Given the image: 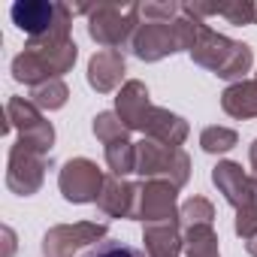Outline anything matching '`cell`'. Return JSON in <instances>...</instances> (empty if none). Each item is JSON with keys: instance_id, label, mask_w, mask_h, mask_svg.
<instances>
[{"instance_id": "ba28073f", "label": "cell", "mask_w": 257, "mask_h": 257, "mask_svg": "<svg viewBox=\"0 0 257 257\" xmlns=\"http://www.w3.org/2000/svg\"><path fill=\"white\" fill-rule=\"evenodd\" d=\"M131 49L146 64L161 61L167 55H176V52H182L179 25L176 22H146V25L137 28V34L131 40Z\"/></svg>"}, {"instance_id": "cb8c5ba5", "label": "cell", "mask_w": 257, "mask_h": 257, "mask_svg": "<svg viewBox=\"0 0 257 257\" xmlns=\"http://www.w3.org/2000/svg\"><path fill=\"white\" fill-rule=\"evenodd\" d=\"M236 143H239L236 131H230V127H221V124L206 127V131L200 134V146H203L206 155H224V152H230Z\"/></svg>"}, {"instance_id": "ac0fdd59", "label": "cell", "mask_w": 257, "mask_h": 257, "mask_svg": "<svg viewBox=\"0 0 257 257\" xmlns=\"http://www.w3.org/2000/svg\"><path fill=\"white\" fill-rule=\"evenodd\" d=\"M40 121H43V112L31 100H25V97H10L7 100V124H4V134H10V131L25 134V131H31V127L40 124Z\"/></svg>"}, {"instance_id": "5bb4252c", "label": "cell", "mask_w": 257, "mask_h": 257, "mask_svg": "<svg viewBox=\"0 0 257 257\" xmlns=\"http://www.w3.org/2000/svg\"><path fill=\"white\" fill-rule=\"evenodd\" d=\"M137 197H140V185H131L124 179L109 176L97 206L109 218H137Z\"/></svg>"}, {"instance_id": "4316f807", "label": "cell", "mask_w": 257, "mask_h": 257, "mask_svg": "<svg viewBox=\"0 0 257 257\" xmlns=\"http://www.w3.org/2000/svg\"><path fill=\"white\" fill-rule=\"evenodd\" d=\"M236 236H242L245 242L257 236V209H242V212H236Z\"/></svg>"}, {"instance_id": "2e32d148", "label": "cell", "mask_w": 257, "mask_h": 257, "mask_svg": "<svg viewBox=\"0 0 257 257\" xmlns=\"http://www.w3.org/2000/svg\"><path fill=\"white\" fill-rule=\"evenodd\" d=\"M143 242H146V254H149V257H179V251L185 248L182 221L146 224Z\"/></svg>"}, {"instance_id": "30bf717a", "label": "cell", "mask_w": 257, "mask_h": 257, "mask_svg": "<svg viewBox=\"0 0 257 257\" xmlns=\"http://www.w3.org/2000/svg\"><path fill=\"white\" fill-rule=\"evenodd\" d=\"M212 182H215V188L224 194V200H227L236 212H242V209H257V182H254V176L242 173L239 164L221 161V164L212 170Z\"/></svg>"}, {"instance_id": "9c48e42d", "label": "cell", "mask_w": 257, "mask_h": 257, "mask_svg": "<svg viewBox=\"0 0 257 257\" xmlns=\"http://www.w3.org/2000/svg\"><path fill=\"white\" fill-rule=\"evenodd\" d=\"M176 200H179L176 185H170V182H143L140 197H137V221H143V224L179 221Z\"/></svg>"}, {"instance_id": "7a4b0ae2", "label": "cell", "mask_w": 257, "mask_h": 257, "mask_svg": "<svg viewBox=\"0 0 257 257\" xmlns=\"http://www.w3.org/2000/svg\"><path fill=\"white\" fill-rule=\"evenodd\" d=\"M79 58V49L76 43H64V46H43V43H31L22 55H16L13 61V76L16 82H25L31 88L43 85V82H52V79H61L67 70H73Z\"/></svg>"}, {"instance_id": "44dd1931", "label": "cell", "mask_w": 257, "mask_h": 257, "mask_svg": "<svg viewBox=\"0 0 257 257\" xmlns=\"http://www.w3.org/2000/svg\"><path fill=\"white\" fill-rule=\"evenodd\" d=\"M185 251H188V257H221L215 230L212 227H188L185 230Z\"/></svg>"}, {"instance_id": "d6986e66", "label": "cell", "mask_w": 257, "mask_h": 257, "mask_svg": "<svg viewBox=\"0 0 257 257\" xmlns=\"http://www.w3.org/2000/svg\"><path fill=\"white\" fill-rule=\"evenodd\" d=\"M106 167L115 179H124L127 173H137V143L118 140L106 146Z\"/></svg>"}, {"instance_id": "f1b7e54d", "label": "cell", "mask_w": 257, "mask_h": 257, "mask_svg": "<svg viewBox=\"0 0 257 257\" xmlns=\"http://www.w3.org/2000/svg\"><path fill=\"white\" fill-rule=\"evenodd\" d=\"M4 236H7V257H10V254H13V248H16V242H13L16 236H13V230H10V227H4Z\"/></svg>"}, {"instance_id": "d4e9b609", "label": "cell", "mask_w": 257, "mask_h": 257, "mask_svg": "<svg viewBox=\"0 0 257 257\" xmlns=\"http://www.w3.org/2000/svg\"><path fill=\"white\" fill-rule=\"evenodd\" d=\"M85 257H146V254L137 251V248H131V245H124V242H118V239H103Z\"/></svg>"}, {"instance_id": "4fadbf2b", "label": "cell", "mask_w": 257, "mask_h": 257, "mask_svg": "<svg viewBox=\"0 0 257 257\" xmlns=\"http://www.w3.org/2000/svg\"><path fill=\"white\" fill-rule=\"evenodd\" d=\"M124 79V55L118 49H100L88 61V85L97 94H112Z\"/></svg>"}, {"instance_id": "52a82bcc", "label": "cell", "mask_w": 257, "mask_h": 257, "mask_svg": "<svg viewBox=\"0 0 257 257\" xmlns=\"http://www.w3.org/2000/svg\"><path fill=\"white\" fill-rule=\"evenodd\" d=\"M103 239H106V224H97V221L58 224L43 236V254L46 257H73L85 245H97Z\"/></svg>"}, {"instance_id": "5b68a950", "label": "cell", "mask_w": 257, "mask_h": 257, "mask_svg": "<svg viewBox=\"0 0 257 257\" xmlns=\"http://www.w3.org/2000/svg\"><path fill=\"white\" fill-rule=\"evenodd\" d=\"M49 155L31 149L28 143H16L10 149V164H7V188L16 191L19 197H31L43 188V179H46V161Z\"/></svg>"}, {"instance_id": "9a60e30c", "label": "cell", "mask_w": 257, "mask_h": 257, "mask_svg": "<svg viewBox=\"0 0 257 257\" xmlns=\"http://www.w3.org/2000/svg\"><path fill=\"white\" fill-rule=\"evenodd\" d=\"M146 140H155L161 146H173V149H182V143L188 140V121L170 109H161L155 106L149 121H146Z\"/></svg>"}, {"instance_id": "7402d4cb", "label": "cell", "mask_w": 257, "mask_h": 257, "mask_svg": "<svg viewBox=\"0 0 257 257\" xmlns=\"http://www.w3.org/2000/svg\"><path fill=\"white\" fill-rule=\"evenodd\" d=\"M179 221L182 227H212L215 221V206L206 200V197H191L182 209H179Z\"/></svg>"}, {"instance_id": "ffe728a7", "label": "cell", "mask_w": 257, "mask_h": 257, "mask_svg": "<svg viewBox=\"0 0 257 257\" xmlns=\"http://www.w3.org/2000/svg\"><path fill=\"white\" fill-rule=\"evenodd\" d=\"M70 97V88L64 85V79H52V82H43L37 88H31V103L37 109H46V112H55L67 103Z\"/></svg>"}, {"instance_id": "83f0119b", "label": "cell", "mask_w": 257, "mask_h": 257, "mask_svg": "<svg viewBox=\"0 0 257 257\" xmlns=\"http://www.w3.org/2000/svg\"><path fill=\"white\" fill-rule=\"evenodd\" d=\"M248 161H251V170H254V182H257V140L251 143V149H248Z\"/></svg>"}, {"instance_id": "3957f363", "label": "cell", "mask_w": 257, "mask_h": 257, "mask_svg": "<svg viewBox=\"0 0 257 257\" xmlns=\"http://www.w3.org/2000/svg\"><path fill=\"white\" fill-rule=\"evenodd\" d=\"M140 4H94L88 16V37L103 49H121L140 28Z\"/></svg>"}, {"instance_id": "7c38bea8", "label": "cell", "mask_w": 257, "mask_h": 257, "mask_svg": "<svg viewBox=\"0 0 257 257\" xmlns=\"http://www.w3.org/2000/svg\"><path fill=\"white\" fill-rule=\"evenodd\" d=\"M152 103H149V88L143 85V82H137V79H131V82H124L121 85V91H118V97H115V112H118V118L124 121V127L127 131H146V121H149V115H152Z\"/></svg>"}, {"instance_id": "e0dca14e", "label": "cell", "mask_w": 257, "mask_h": 257, "mask_svg": "<svg viewBox=\"0 0 257 257\" xmlns=\"http://www.w3.org/2000/svg\"><path fill=\"white\" fill-rule=\"evenodd\" d=\"M221 109L230 118H257V79H242L233 82L221 94Z\"/></svg>"}, {"instance_id": "6da1fadb", "label": "cell", "mask_w": 257, "mask_h": 257, "mask_svg": "<svg viewBox=\"0 0 257 257\" xmlns=\"http://www.w3.org/2000/svg\"><path fill=\"white\" fill-rule=\"evenodd\" d=\"M188 55L194 58V64L212 70L218 79H233V82H242V76H245V73L251 70V64H254L251 46L236 43V40H227L224 34L212 31L206 22L200 25L197 43H194V49H191Z\"/></svg>"}, {"instance_id": "8fae6325", "label": "cell", "mask_w": 257, "mask_h": 257, "mask_svg": "<svg viewBox=\"0 0 257 257\" xmlns=\"http://www.w3.org/2000/svg\"><path fill=\"white\" fill-rule=\"evenodd\" d=\"M10 16H13V22H16L19 31H25L31 40H40V37H46L55 28V22L61 16V4H46V0H19V4H13Z\"/></svg>"}, {"instance_id": "484cf974", "label": "cell", "mask_w": 257, "mask_h": 257, "mask_svg": "<svg viewBox=\"0 0 257 257\" xmlns=\"http://www.w3.org/2000/svg\"><path fill=\"white\" fill-rule=\"evenodd\" d=\"M140 13L149 22H176L182 16V4H143Z\"/></svg>"}, {"instance_id": "277c9868", "label": "cell", "mask_w": 257, "mask_h": 257, "mask_svg": "<svg viewBox=\"0 0 257 257\" xmlns=\"http://www.w3.org/2000/svg\"><path fill=\"white\" fill-rule=\"evenodd\" d=\"M137 173L149 182H170L182 188L191 179V158L182 149L161 146L155 140L137 143Z\"/></svg>"}, {"instance_id": "603a6c76", "label": "cell", "mask_w": 257, "mask_h": 257, "mask_svg": "<svg viewBox=\"0 0 257 257\" xmlns=\"http://www.w3.org/2000/svg\"><path fill=\"white\" fill-rule=\"evenodd\" d=\"M91 131H94V137L103 143V146H112V143H118V140H127V127H124V121L118 118V112H100L97 118H94V124H91Z\"/></svg>"}, {"instance_id": "8992f818", "label": "cell", "mask_w": 257, "mask_h": 257, "mask_svg": "<svg viewBox=\"0 0 257 257\" xmlns=\"http://www.w3.org/2000/svg\"><path fill=\"white\" fill-rule=\"evenodd\" d=\"M103 185H106L103 170L88 158L67 161L58 176V188L67 203H97L103 194Z\"/></svg>"}, {"instance_id": "f546056e", "label": "cell", "mask_w": 257, "mask_h": 257, "mask_svg": "<svg viewBox=\"0 0 257 257\" xmlns=\"http://www.w3.org/2000/svg\"><path fill=\"white\" fill-rule=\"evenodd\" d=\"M245 248H248V254H251V257H257V236H254V239H248V242H245Z\"/></svg>"}]
</instances>
